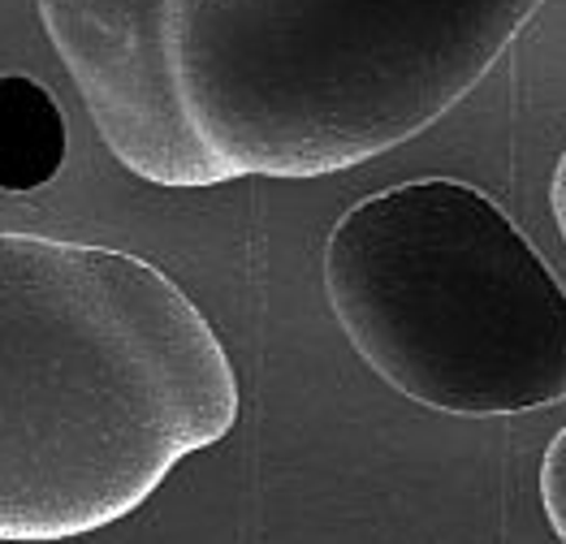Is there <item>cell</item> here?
<instances>
[{"label": "cell", "instance_id": "obj_1", "mask_svg": "<svg viewBox=\"0 0 566 544\" xmlns=\"http://www.w3.org/2000/svg\"><path fill=\"white\" fill-rule=\"evenodd\" d=\"M234 423L230 355L169 272L0 233V541L108 527Z\"/></svg>", "mask_w": 566, "mask_h": 544}, {"label": "cell", "instance_id": "obj_2", "mask_svg": "<svg viewBox=\"0 0 566 544\" xmlns=\"http://www.w3.org/2000/svg\"><path fill=\"white\" fill-rule=\"evenodd\" d=\"M545 0H178L174 65L212 178H325L424 135Z\"/></svg>", "mask_w": 566, "mask_h": 544}, {"label": "cell", "instance_id": "obj_3", "mask_svg": "<svg viewBox=\"0 0 566 544\" xmlns=\"http://www.w3.org/2000/svg\"><path fill=\"white\" fill-rule=\"evenodd\" d=\"M325 294L355 355L420 407L480 419L566 402L563 281L468 181H402L346 208Z\"/></svg>", "mask_w": 566, "mask_h": 544}, {"label": "cell", "instance_id": "obj_4", "mask_svg": "<svg viewBox=\"0 0 566 544\" xmlns=\"http://www.w3.org/2000/svg\"><path fill=\"white\" fill-rule=\"evenodd\" d=\"M174 13L178 0H40L48 40L108 151L156 186H217L182 108Z\"/></svg>", "mask_w": 566, "mask_h": 544}, {"label": "cell", "instance_id": "obj_5", "mask_svg": "<svg viewBox=\"0 0 566 544\" xmlns=\"http://www.w3.org/2000/svg\"><path fill=\"white\" fill-rule=\"evenodd\" d=\"M65 117L56 100L27 74H0V190L22 195L61 174Z\"/></svg>", "mask_w": 566, "mask_h": 544}, {"label": "cell", "instance_id": "obj_6", "mask_svg": "<svg viewBox=\"0 0 566 544\" xmlns=\"http://www.w3.org/2000/svg\"><path fill=\"white\" fill-rule=\"evenodd\" d=\"M541 501H545L554 536L566 544V428L549 441L545 462H541Z\"/></svg>", "mask_w": 566, "mask_h": 544}, {"label": "cell", "instance_id": "obj_7", "mask_svg": "<svg viewBox=\"0 0 566 544\" xmlns=\"http://www.w3.org/2000/svg\"><path fill=\"white\" fill-rule=\"evenodd\" d=\"M549 203H554V217L566 238V151L558 156V169H554V186H549Z\"/></svg>", "mask_w": 566, "mask_h": 544}]
</instances>
